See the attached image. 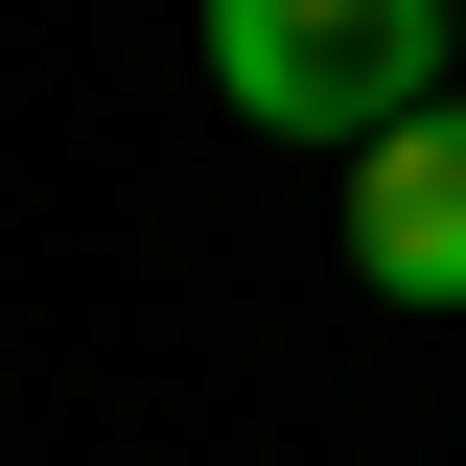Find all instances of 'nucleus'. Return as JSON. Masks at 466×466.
I'll list each match as a JSON object with an SVG mask.
<instances>
[{"label": "nucleus", "instance_id": "f03ea898", "mask_svg": "<svg viewBox=\"0 0 466 466\" xmlns=\"http://www.w3.org/2000/svg\"><path fill=\"white\" fill-rule=\"evenodd\" d=\"M350 280L373 303H466V94L350 140Z\"/></svg>", "mask_w": 466, "mask_h": 466}, {"label": "nucleus", "instance_id": "7ed1b4c3", "mask_svg": "<svg viewBox=\"0 0 466 466\" xmlns=\"http://www.w3.org/2000/svg\"><path fill=\"white\" fill-rule=\"evenodd\" d=\"M443 70H466V24H443Z\"/></svg>", "mask_w": 466, "mask_h": 466}, {"label": "nucleus", "instance_id": "f257e3e1", "mask_svg": "<svg viewBox=\"0 0 466 466\" xmlns=\"http://www.w3.org/2000/svg\"><path fill=\"white\" fill-rule=\"evenodd\" d=\"M443 24L466 0H210V94L257 140H373L443 94Z\"/></svg>", "mask_w": 466, "mask_h": 466}]
</instances>
